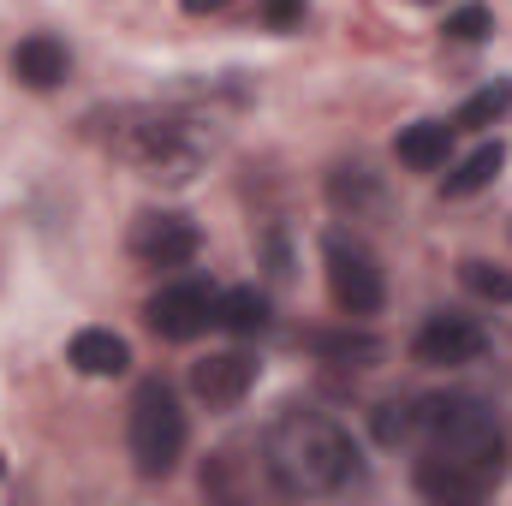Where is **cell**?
Wrapping results in <instances>:
<instances>
[{
  "instance_id": "obj_11",
  "label": "cell",
  "mask_w": 512,
  "mask_h": 506,
  "mask_svg": "<svg viewBox=\"0 0 512 506\" xmlns=\"http://www.w3.org/2000/svg\"><path fill=\"white\" fill-rule=\"evenodd\" d=\"M66 364L78 376H96V381H114L131 370V346L114 334V328H78L72 346H66Z\"/></svg>"
},
{
  "instance_id": "obj_13",
  "label": "cell",
  "mask_w": 512,
  "mask_h": 506,
  "mask_svg": "<svg viewBox=\"0 0 512 506\" xmlns=\"http://www.w3.org/2000/svg\"><path fill=\"white\" fill-rule=\"evenodd\" d=\"M304 346H310L316 358H328V364H346V370H370V364L387 358L382 334L352 328V316H346V328H316V334H304Z\"/></svg>"
},
{
  "instance_id": "obj_2",
  "label": "cell",
  "mask_w": 512,
  "mask_h": 506,
  "mask_svg": "<svg viewBox=\"0 0 512 506\" xmlns=\"http://www.w3.org/2000/svg\"><path fill=\"white\" fill-rule=\"evenodd\" d=\"M90 137H102L120 161H131L155 185H185L209 161V131H203V120L167 114V108H114V114H96L90 120Z\"/></svg>"
},
{
  "instance_id": "obj_18",
  "label": "cell",
  "mask_w": 512,
  "mask_h": 506,
  "mask_svg": "<svg viewBox=\"0 0 512 506\" xmlns=\"http://www.w3.org/2000/svg\"><path fill=\"white\" fill-rule=\"evenodd\" d=\"M507 108H512V84H507V78H495V84H483V90L453 114V131H459V126H465V131L495 126V120H507Z\"/></svg>"
},
{
  "instance_id": "obj_6",
  "label": "cell",
  "mask_w": 512,
  "mask_h": 506,
  "mask_svg": "<svg viewBox=\"0 0 512 506\" xmlns=\"http://www.w3.org/2000/svg\"><path fill=\"white\" fill-rule=\"evenodd\" d=\"M215 304H221V292H215L209 280H173V286H161V292L143 304V322H149V334H161V340H197V334L215 322Z\"/></svg>"
},
{
  "instance_id": "obj_10",
  "label": "cell",
  "mask_w": 512,
  "mask_h": 506,
  "mask_svg": "<svg viewBox=\"0 0 512 506\" xmlns=\"http://www.w3.org/2000/svg\"><path fill=\"white\" fill-rule=\"evenodd\" d=\"M12 72H18V84H24V90H54V84H66L72 54H66V42H60V36L36 30V36H24V42L12 48Z\"/></svg>"
},
{
  "instance_id": "obj_14",
  "label": "cell",
  "mask_w": 512,
  "mask_h": 506,
  "mask_svg": "<svg viewBox=\"0 0 512 506\" xmlns=\"http://www.w3.org/2000/svg\"><path fill=\"white\" fill-rule=\"evenodd\" d=\"M417 495L423 501H435V506H471V501H483L489 495V483L483 477H471L465 465H453V459H423L417 465Z\"/></svg>"
},
{
  "instance_id": "obj_17",
  "label": "cell",
  "mask_w": 512,
  "mask_h": 506,
  "mask_svg": "<svg viewBox=\"0 0 512 506\" xmlns=\"http://www.w3.org/2000/svg\"><path fill=\"white\" fill-rule=\"evenodd\" d=\"M215 322H221L227 334H239V340L262 334V328L274 322V316H268V292H256V286H233V292H221Z\"/></svg>"
},
{
  "instance_id": "obj_3",
  "label": "cell",
  "mask_w": 512,
  "mask_h": 506,
  "mask_svg": "<svg viewBox=\"0 0 512 506\" xmlns=\"http://www.w3.org/2000/svg\"><path fill=\"white\" fill-rule=\"evenodd\" d=\"M417 441H423L435 459L465 465V471L483 477L489 489H495L501 471H507L501 417H495L477 393H429V399H417Z\"/></svg>"
},
{
  "instance_id": "obj_15",
  "label": "cell",
  "mask_w": 512,
  "mask_h": 506,
  "mask_svg": "<svg viewBox=\"0 0 512 506\" xmlns=\"http://www.w3.org/2000/svg\"><path fill=\"white\" fill-rule=\"evenodd\" d=\"M393 155H399L411 173H435V167H447V155H453V126H447V120H417V126H405L393 137Z\"/></svg>"
},
{
  "instance_id": "obj_7",
  "label": "cell",
  "mask_w": 512,
  "mask_h": 506,
  "mask_svg": "<svg viewBox=\"0 0 512 506\" xmlns=\"http://www.w3.org/2000/svg\"><path fill=\"white\" fill-rule=\"evenodd\" d=\"M197 251H203V233L185 215L149 209V215L131 221V256L143 268H185V262H197Z\"/></svg>"
},
{
  "instance_id": "obj_21",
  "label": "cell",
  "mask_w": 512,
  "mask_h": 506,
  "mask_svg": "<svg viewBox=\"0 0 512 506\" xmlns=\"http://www.w3.org/2000/svg\"><path fill=\"white\" fill-rule=\"evenodd\" d=\"M447 42H483L489 30H495V12L483 6V0H471V6H459V12H447Z\"/></svg>"
},
{
  "instance_id": "obj_20",
  "label": "cell",
  "mask_w": 512,
  "mask_h": 506,
  "mask_svg": "<svg viewBox=\"0 0 512 506\" xmlns=\"http://www.w3.org/2000/svg\"><path fill=\"white\" fill-rule=\"evenodd\" d=\"M459 280H465L477 298H489V304H512V274L507 268H495V262H483V256L459 262Z\"/></svg>"
},
{
  "instance_id": "obj_16",
  "label": "cell",
  "mask_w": 512,
  "mask_h": 506,
  "mask_svg": "<svg viewBox=\"0 0 512 506\" xmlns=\"http://www.w3.org/2000/svg\"><path fill=\"white\" fill-rule=\"evenodd\" d=\"M501 167H507V143L495 137V143H477L447 179H441V197H477V191H489L495 179H501Z\"/></svg>"
},
{
  "instance_id": "obj_8",
  "label": "cell",
  "mask_w": 512,
  "mask_h": 506,
  "mask_svg": "<svg viewBox=\"0 0 512 506\" xmlns=\"http://www.w3.org/2000/svg\"><path fill=\"white\" fill-rule=\"evenodd\" d=\"M411 352H417V364H435V370H459V364H477V358L489 352V334H483V322L441 310V316H429V322L417 328Z\"/></svg>"
},
{
  "instance_id": "obj_4",
  "label": "cell",
  "mask_w": 512,
  "mask_h": 506,
  "mask_svg": "<svg viewBox=\"0 0 512 506\" xmlns=\"http://www.w3.org/2000/svg\"><path fill=\"white\" fill-rule=\"evenodd\" d=\"M126 441H131V465H137V477L161 483V477L179 471L185 441H191V423H185V411H179V393H173L161 376L137 381V393H131V417H126Z\"/></svg>"
},
{
  "instance_id": "obj_5",
  "label": "cell",
  "mask_w": 512,
  "mask_h": 506,
  "mask_svg": "<svg viewBox=\"0 0 512 506\" xmlns=\"http://www.w3.org/2000/svg\"><path fill=\"white\" fill-rule=\"evenodd\" d=\"M322 262H328V292H334L340 316L364 322V316H376L387 304L382 262H376L370 245H358V239H346V233H328V239H322Z\"/></svg>"
},
{
  "instance_id": "obj_22",
  "label": "cell",
  "mask_w": 512,
  "mask_h": 506,
  "mask_svg": "<svg viewBox=\"0 0 512 506\" xmlns=\"http://www.w3.org/2000/svg\"><path fill=\"white\" fill-rule=\"evenodd\" d=\"M256 12H262L268 30H298L304 24V0H256Z\"/></svg>"
},
{
  "instance_id": "obj_23",
  "label": "cell",
  "mask_w": 512,
  "mask_h": 506,
  "mask_svg": "<svg viewBox=\"0 0 512 506\" xmlns=\"http://www.w3.org/2000/svg\"><path fill=\"white\" fill-rule=\"evenodd\" d=\"M191 18H209V12H221V6H233V0H179Z\"/></svg>"
},
{
  "instance_id": "obj_9",
  "label": "cell",
  "mask_w": 512,
  "mask_h": 506,
  "mask_svg": "<svg viewBox=\"0 0 512 506\" xmlns=\"http://www.w3.org/2000/svg\"><path fill=\"white\" fill-rule=\"evenodd\" d=\"M251 387H256V358L251 352H209V358L191 364V393H197L209 411H233Z\"/></svg>"
},
{
  "instance_id": "obj_12",
  "label": "cell",
  "mask_w": 512,
  "mask_h": 506,
  "mask_svg": "<svg viewBox=\"0 0 512 506\" xmlns=\"http://www.w3.org/2000/svg\"><path fill=\"white\" fill-rule=\"evenodd\" d=\"M328 203L340 215H352V221H376V215H387V185L364 161H352V167H334L328 173Z\"/></svg>"
},
{
  "instance_id": "obj_1",
  "label": "cell",
  "mask_w": 512,
  "mask_h": 506,
  "mask_svg": "<svg viewBox=\"0 0 512 506\" xmlns=\"http://www.w3.org/2000/svg\"><path fill=\"white\" fill-rule=\"evenodd\" d=\"M262 465L280 495H340L358 483V447L322 411H280L262 435Z\"/></svg>"
},
{
  "instance_id": "obj_19",
  "label": "cell",
  "mask_w": 512,
  "mask_h": 506,
  "mask_svg": "<svg viewBox=\"0 0 512 506\" xmlns=\"http://www.w3.org/2000/svg\"><path fill=\"white\" fill-rule=\"evenodd\" d=\"M370 423H376V441H382V447L417 441V399H382Z\"/></svg>"
}]
</instances>
